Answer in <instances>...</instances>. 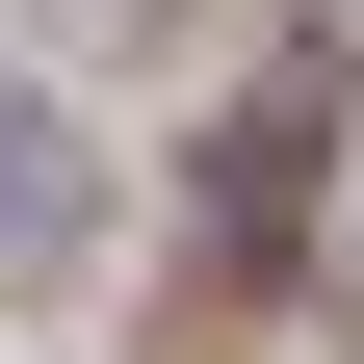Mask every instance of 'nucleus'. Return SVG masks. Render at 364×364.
Here are the masks:
<instances>
[]
</instances>
